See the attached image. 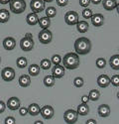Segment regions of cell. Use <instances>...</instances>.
I'll list each match as a JSON object with an SVG mask.
<instances>
[{"label":"cell","mask_w":119,"mask_h":124,"mask_svg":"<svg viewBox=\"0 0 119 124\" xmlns=\"http://www.w3.org/2000/svg\"><path fill=\"white\" fill-rule=\"evenodd\" d=\"M90 2L92 4H94V5H97V4H99L101 2V0H90Z\"/></svg>","instance_id":"ee69618b"},{"label":"cell","mask_w":119,"mask_h":124,"mask_svg":"<svg viewBox=\"0 0 119 124\" xmlns=\"http://www.w3.org/2000/svg\"><path fill=\"white\" fill-rule=\"evenodd\" d=\"M10 0H0V4H8Z\"/></svg>","instance_id":"f6af8a7d"},{"label":"cell","mask_w":119,"mask_h":124,"mask_svg":"<svg viewBox=\"0 0 119 124\" xmlns=\"http://www.w3.org/2000/svg\"><path fill=\"white\" fill-rule=\"evenodd\" d=\"M51 66H52V62L49 59H43L41 61V63H40V68L43 70H49L51 68Z\"/></svg>","instance_id":"4dcf8cb0"},{"label":"cell","mask_w":119,"mask_h":124,"mask_svg":"<svg viewBox=\"0 0 119 124\" xmlns=\"http://www.w3.org/2000/svg\"><path fill=\"white\" fill-rule=\"evenodd\" d=\"M117 98H118V99H119V91H118V92H117Z\"/></svg>","instance_id":"681fc988"},{"label":"cell","mask_w":119,"mask_h":124,"mask_svg":"<svg viewBox=\"0 0 119 124\" xmlns=\"http://www.w3.org/2000/svg\"><path fill=\"white\" fill-rule=\"evenodd\" d=\"M40 113H41V115H42V117L44 119L49 120V119H51V118L54 117L55 110L51 105H45V106H43L41 108V112Z\"/></svg>","instance_id":"30bf717a"},{"label":"cell","mask_w":119,"mask_h":124,"mask_svg":"<svg viewBox=\"0 0 119 124\" xmlns=\"http://www.w3.org/2000/svg\"><path fill=\"white\" fill-rule=\"evenodd\" d=\"M26 22H27V24L30 25V26H35V25H37L38 22H39V17H38V15H37V13L32 12V13L28 14L27 17H26Z\"/></svg>","instance_id":"ac0fdd59"},{"label":"cell","mask_w":119,"mask_h":124,"mask_svg":"<svg viewBox=\"0 0 119 124\" xmlns=\"http://www.w3.org/2000/svg\"><path fill=\"white\" fill-rule=\"evenodd\" d=\"M110 84H112L113 86L118 87L119 86V75H114L110 78Z\"/></svg>","instance_id":"e575fe53"},{"label":"cell","mask_w":119,"mask_h":124,"mask_svg":"<svg viewBox=\"0 0 119 124\" xmlns=\"http://www.w3.org/2000/svg\"><path fill=\"white\" fill-rule=\"evenodd\" d=\"M20 48L24 52H30L34 48V41H33V35L31 33H27L23 39L20 41Z\"/></svg>","instance_id":"3957f363"},{"label":"cell","mask_w":119,"mask_h":124,"mask_svg":"<svg viewBox=\"0 0 119 124\" xmlns=\"http://www.w3.org/2000/svg\"><path fill=\"white\" fill-rule=\"evenodd\" d=\"M19 113H20V115H22V116H25L28 114V108L26 107H19Z\"/></svg>","instance_id":"ab89813d"},{"label":"cell","mask_w":119,"mask_h":124,"mask_svg":"<svg viewBox=\"0 0 119 124\" xmlns=\"http://www.w3.org/2000/svg\"><path fill=\"white\" fill-rule=\"evenodd\" d=\"M92 11H91V9H88L87 7L85 9H83V11H82V17L84 19H90L91 16H92Z\"/></svg>","instance_id":"836d02e7"},{"label":"cell","mask_w":119,"mask_h":124,"mask_svg":"<svg viewBox=\"0 0 119 124\" xmlns=\"http://www.w3.org/2000/svg\"><path fill=\"white\" fill-rule=\"evenodd\" d=\"M116 10H117V12L119 14V3H117V6H116Z\"/></svg>","instance_id":"7dc6e473"},{"label":"cell","mask_w":119,"mask_h":124,"mask_svg":"<svg viewBox=\"0 0 119 124\" xmlns=\"http://www.w3.org/2000/svg\"><path fill=\"white\" fill-rule=\"evenodd\" d=\"M102 5L106 11H112L117 6V1L116 0H102Z\"/></svg>","instance_id":"d6986e66"},{"label":"cell","mask_w":119,"mask_h":124,"mask_svg":"<svg viewBox=\"0 0 119 124\" xmlns=\"http://www.w3.org/2000/svg\"><path fill=\"white\" fill-rule=\"evenodd\" d=\"M35 124H43V122H42L41 120H38V121L35 122Z\"/></svg>","instance_id":"bcb514c9"},{"label":"cell","mask_w":119,"mask_h":124,"mask_svg":"<svg viewBox=\"0 0 119 124\" xmlns=\"http://www.w3.org/2000/svg\"><path fill=\"white\" fill-rule=\"evenodd\" d=\"M31 85V78L29 75H22L19 78V85L22 87H28Z\"/></svg>","instance_id":"ffe728a7"},{"label":"cell","mask_w":119,"mask_h":124,"mask_svg":"<svg viewBox=\"0 0 119 124\" xmlns=\"http://www.w3.org/2000/svg\"><path fill=\"white\" fill-rule=\"evenodd\" d=\"M88 96H89V100L96 101L99 99V97H100V92H99V90H97V89H91L89 91Z\"/></svg>","instance_id":"83f0119b"},{"label":"cell","mask_w":119,"mask_h":124,"mask_svg":"<svg viewBox=\"0 0 119 124\" xmlns=\"http://www.w3.org/2000/svg\"><path fill=\"white\" fill-rule=\"evenodd\" d=\"M85 123H86V124H96L97 122H96V120H94V119H88Z\"/></svg>","instance_id":"7bdbcfd3"},{"label":"cell","mask_w":119,"mask_h":124,"mask_svg":"<svg viewBox=\"0 0 119 124\" xmlns=\"http://www.w3.org/2000/svg\"><path fill=\"white\" fill-rule=\"evenodd\" d=\"M83 85H84V80H83L82 78L77 77V78H75L74 79V85L75 87L79 88V87L83 86Z\"/></svg>","instance_id":"d6a6232c"},{"label":"cell","mask_w":119,"mask_h":124,"mask_svg":"<svg viewBox=\"0 0 119 124\" xmlns=\"http://www.w3.org/2000/svg\"><path fill=\"white\" fill-rule=\"evenodd\" d=\"M91 48L92 45L90 40L85 37L78 38L74 42V50L77 55H87L91 51Z\"/></svg>","instance_id":"6da1fadb"},{"label":"cell","mask_w":119,"mask_h":124,"mask_svg":"<svg viewBox=\"0 0 119 124\" xmlns=\"http://www.w3.org/2000/svg\"><path fill=\"white\" fill-rule=\"evenodd\" d=\"M109 66L112 70H119V55H113L109 60Z\"/></svg>","instance_id":"603a6c76"},{"label":"cell","mask_w":119,"mask_h":124,"mask_svg":"<svg viewBox=\"0 0 119 124\" xmlns=\"http://www.w3.org/2000/svg\"><path fill=\"white\" fill-rule=\"evenodd\" d=\"M41 112V107L38 103H31L29 106H28V113L32 116H37L40 114Z\"/></svg>","instance_id":"e0dca14e"},{"label":"cell","mask_w":119,"mask_h":124,"mask_svg":"<svg viewBox=\"0 0 119 124\" xmlns=\"http://www.w3.org/2000/svg\"><path fill=\"white\" fill-rule=\"evenodd\" d=\"M75 25H76V30L82 34L86 33L88 31V28H89V25L86 21H79L78 20V22Z\"/></svg>","instance_id":"7402d4cb"},{"label":"cell","mask_w":119,"mask_h":124,"mask_svg":"<svg viewBox=\"0 0 119 124\" xmlns=\"http://www.w3.org/2000/svg\"><path fill=\"white\" fill-rule=\"evenodd\" d=\"M1 78L4 81H12L15 78V70L11 67H6L1 70Z\"/></svg>","instance_id":"52a82bcc"},{"label":"cell","mask_w":119,"mask_h":124,"mask_svg":"<svg viewBox=\"0 0 119 124\" xmlns=\"http://www.w3.org/2000/svg\"><path fill=\"white\" fill-rule=\"evenodd\" d=\"M30 7L31 10L35 13H40L45 10L46 8V2L44 0H31L30 2Z\"/></svg>","instance_id":"ba28073f"},{"label":"cell","mask_w":119,"mask_h":124,"mask_svg":"<svg viewBox=\"0 0 119 124\" xmlns=\"http://www.w3.org/2000/svg\"><path fill=\"white\" fill-rule=\"evenodd\" d=\"M97 85L100 87H102V88L107 87L109 85H110V78H109L107 75H100V76H98V78H97Z\"/></svg>","instance_id":"9a60e30c"},{"label":"cell","mask_w":119,"mask_h":124,"mask_svg":"<svg viewBox=\"0 0 119 124\" xmlns=\"http://www.w3.org/2000/svg\"><path fill=\"white\" fill-rule=\"evenodd\" d=\"M91 24L95 27H101L104 23V17L102 14L97 13V14H92L91 16Z\"/></svg>","instance_id":"4fadbf2b"},{"label":"cell","mask_w":119,"mask_h":124,"mask_svg":"<svg viewBox=\"0 0 119 124\" xmlns=\"http://www.w3.org/2000/svg\"><path fill=\"white\" fill-rule=\"evenodd\" d=\"M78 115H82V116H86L88 113H89V106L87 105V103H83L82 102V104H79L77 106L76 109Z\"/></svg>","instance_id":"44dd1931"},{"label":"cell","mask_w":119,"mask_h":124,"mask_svg":"<svg viewBox=\"0 0 119 124\" xmlns=\"http://www.w3.org/2000/svg\"><path fill=\"white\" fill-rule=\"evenodd\" d=\"M38 24L40 25V27H41L42 29H48L50 26H51V19H50L49 17H47V16L39 18Z\"/></svg>","instance_id":"cb8c5ba5"},{"label":"cell","mask_w":119,"mask_h":124,"mask_svg":"<svg viewBox=\"0 0 119 124\" xmlns=\"http://www.w3.org/2000/svg\"><path fill=\"white\" fill-rule=\"evenodd\" d=\"M6 107H7V105L2 100H0V113H3L5 111V109H6Z\"/></svg>","instance_id":"60d3db41"},{"label":"cell","mask_w":119,"mask_h":124,"mask_svg":"<svg viewBox=\"0 0 119 124\" xmlns=\"http://www.w3.org/2000/svg\"><path fill=\"white\" fill-rule=\"evenodd\" d=\"M55 82H56V78L53 77V75H48L44 78V85L47 87H52L55 85Z\"/></svg>","instance_id":"4316f807"},{"label":"cell","mask_w":119,"mask_h":124,"mask_svg":"<svg viewBox=\"0 0 119 124\" xmlns=\"http://www.w3.org/2000/svg\"><path fill=\"white\" fill-rule=\"evenodd\" d=\"M0 64H1V57H0Z\"/></svg>","instance_id":"f907efd6"},{"label":"cell","mask_w":119,"mask_h":124,"mask_svg":"<svg viewBox=\"0 0 119 124\" xmlns=\"http://www.w3.org/2000/svg\"><path fill=\"white\" fill-rule=\"evenodd\" d=\"M62 59L63 58L60 55H54L52 57L51 62H52V64H54V65H60V64H61V62H62Z\"/></svg>","instance_id":"d590c367"},{"label":"cell","mask_w":119,"mask_h":124,"mask_svg":"<svg viewBox=\"0 0 119 124\" xmlns=\"http://www.w3.org/2000/svg\"><path fill=\"white\" fill-rule=\"evenodd\" d=\"M7 107L10 109V110H17L19 109L20 105H21V101H20V99L16 96H13V97H10L7 101Z\"/></svg>","instance_id":"8fae6325"},{"label":"cell","mask_w":119,"mask_h":124,"mask_svg":"<svg viewBox=\"0 0 119 124\" xmlns=\"http://www.w3.org/2000/svg\"><path fill=\"white\" fill-rule=\"evenodd\" d=\"M44 1H45V2H47V3H49V2H52L53 0H44Z\"/></svg>","instance_id":"c3c4849f"},{"label":"cell","mask_w":119,"mask_h":124,"mask_svg":"<svg viewBox=\"0 0 119 124\" xmlns=\"http://www.w3.org/2000/svg\"><path fill=\"white\" fill-rule=\"evenodd\" d=\"M78 119V113L74 109H67L64 113V120L67 124H74Z\"/></svg>","instance_id":"5b68a950"},{"label":"cell","mask_w":119,"mask_h":124,"mask_svg":"<svg viewBox=\"0 0 119 124\" xmlns=\"http://www.w3.org/2000/svg\"><path fill=\"white\" fill-rule=\"evenodd\" d=\"M40 70H41V68H40V66H38L36 64H33L28 68L29 76H32V77H37L40 74Z\"/></svg>","instance_id":"d4e9b609"},{"label":"cell","mask_w":119,"mask_h":124,"mask_svg":"<svg viewBox=\"0 0 119 124\" xmlns=\"http://www.w3.org/2000/svg\"><path fill=\"white\" fill-rule=\"evenodd\" d=\"M16 65H17V67L19 69H24L28 65V61H27V59L25 57H20L16 61Z\"/></svg>","instance_id":"f1b7e54d"},{"label":"cell","mask_w":119,"mask_h":124,"mask_svg":"<svg viewBox=\"0 0 119 124\" xmlns=\"http://www.w3.org/2000/svg\"><path fill=\"white\" fill-rule=\"evenodd\" d=\"M89 4H90V0H79V5L83 8H86Z\"/></svg>","instance_id":"74e56055"},{"label":"cell","mask_w":119,"mask_h":124,"mask_svg":"<svg viewBox=\"0 0 119 124\" xmlns=\"http://www.w3.org/2000/svg\"><path fill=\"white\" fill-rule=\"evenodd\" d=\"M10 13L6 9H0V23H6L9 21Z\"/></svg>","instance_id":"484cf974"},{"label":"cell","mask_w":119,"mask_h":124,"mask_svg":"<svg viewBox=\"0 0 119 124\" xmlns=\"http://www.w3.org/2000/svg\"><path fill=\"white\" fill-rule=\"evenodd\" d=\"M38 38H39V41L42 44L47 45V44H50V43L52 42V40H53V34H52L51 31L48 30V29H42V31L38 35Z\"/></svg>","instance_id":"8992f818"},{"label":"cell","mask_w":119,"mask_h":124,"mask_svg":"<svg viewBox=\"0 0 119 124\" xmlns=\"http://www.w3.org/2000/svg\"><path fill=\"white\" fill-rule=\"evenodd\" d=\"M67 3H68V0H57V4L60 7H65L67 5Z\"/></svg>","instance_id":"f35d334b"},{"label":"cell","mask_w":119,"mask_h":124,"mask_svg":"<svg viewBox=\"0 0 119 124\" xmlns=\"http://www.w3.org/2000/svg\"><path fill=\"white\" fill-rule=\"evenodd\" d=\"M97 112H98V115L100 117H103V118L108 117L110 115V107H109V105H107V104H101V105L98 106Z\"/></svg>","instance_id":"2e32d148"},{"label":"cell","mask_w":119,"mask_h":124,"mask_svg":"<svg viewBox=\"0 0 119 124\" xmlns=\"http://www.w3.org/2000/svg\"><path fill=\"white\" fill-rule=\"evenodd\" d=\"M106 64H107V62H106V60H105L104 58H98V59L96 60V62H95V65H96V67H97L98 69H103V68H105Z\"/></svg>","instance_id":"1f68e13d"},{"label":"cell","mask_w":119,"mask_h":124,"mask_svg":"<svg viewBox=\"0 0 119 124\" xmlns=\"http://www.w3.org/2000/svg\"><path fill=\"white\" fill-rule=\"evenodd\" d=\"M53 77L55 78H62L65 76V67L60 65H55V67L53 68Z\"/></svg>","instance_id":"5bb4252c"},{"label":"cell","mask_w":119,"mask_h":124,"mask_svg":"<svg viewBox=\"0 0 119 124\" xmlns=\"http://www.w3.org/2000/svg\"><path fill=\"white\" fill-rule=\"evenodd\" d=\"M4 123L5 124H15L16 123V119L14 117H12V116H8V117L5 118Z\"/></svg>","instance_id":"8d00e7d4"},{"label":"cell","mask_w":119,"mask_h":124,"mask_svg":"<svg viewBox=\"0 0 119 124\" xmlns=\"http://www.w3.org/2000/svg\"><path fill=\"white\" fill-rule=\"evenodd\" d=\"M65 22L67 25H75L78 22V14L75 11H67L65 14Z\"/></svg>","instance_id":"9c48e42d"},{"label":"cell","mask_w":119,"mask_h":124,"mask_svg":"<svg viewBox=\"0 0 119 124\" xmlns=\"http://www.w3.org/2000/svg\"><path fill=\"white\" fill-rule=\"evenodd\" d=\"M45 12H46V16L47 17H49L50 19H53L57 15V9L55 7H53V6H50V7H48L46 9Z\"/></svg>","instance_id":"f546056e"},{"label":"cell","mask_w":119,"mask_h":124,"mask_svg":"<svg viewBox=\"0 0 119 124\" xmlns=\"http://www.w3.org/2000/svg\"><path fill=\"white\" fill-rule=\"evenodd\" d=\"M81 99H82V102H83V103H87V102L89 101V96H88V95H82Z\"/></svg>","instance_id":"b9f144b4"},{"label":"cell","mask_w":119,"mask_h":124,"mask_svg":"<svg viewBox=\"0 0 119 124\" xmlns=\"http://www.w3.org/2000/svg\"><path fill=\"white\" fill-rule=\"evenodd\" d=\"M16 47V40L13 37H7L3 40V48L6 51H12Z\"/></svg>","instance_id":"7c38bea8"},{"label":"cell","mask_w":119,"mask_h":124,"mask_svg":"<svg viewBox=\"0 0 119 124\" xmlns=\"http://www.w3.org/2000/svg\"><path fill=\"white\" fill-rule=\"evenodd\" d=\"M10 10L15 14H21L26 9L25 0H10Z\"/></svg>","instance_id":"277c9868"},{"label":"cell","mask_w":119,"mask_h":124,"mask_svg":"<svg viewBox=\"0 0 119 124\" xmlns=\"http://www.w3.org/2000/svg\"><path fill=\"white\" fill-rule=\"evenodd\" d=\"M65 69L75 70L79 66V57L76 53H67L62 59Z\"/></svg>","instance_id":"7a4b0ae2"}]
</instances>
